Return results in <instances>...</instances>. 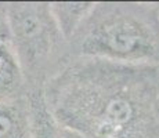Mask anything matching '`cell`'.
Masks as SVG:
<instances>
[{
    "mask_svg": "<svg viewBox=\"0 0 159 138\" xmlns=\"http://www.w3.org/2000/svg\"><path fill=\"white\" fill-rule=\"evenodd\" d=\"M157 48L158 38L151 25L123 10L97 20L82 42L83 53L116 61L148 60Z\"/></svg>",
    "mask_w": 159,
    "mask_h": 138,
    "instance_id": "3",
    "label": "cell"
},
{
    "mask_svg": "<svg viewBox=\"0 0 159 138\" xmlns=\"http://www.w3.org/2000/svg\"><path fill=\"white\" fill-rule=\"evenodd\" d=\"M0 40H10V30L2 8H0Z\"/></svg>",
    "mask_w": 159,
    "mask_h": 138,
    "instance_id": "8",
    "label": "cell"
},
{
    "mask_svg": "<svg viewBox=\"0 0 159 138\" xmlns=\"http://www.w3.org/2000/svg\"><path fill=\"white\" fill-rule=\"evenodd\" d=\"M25 96L0 100V138H30Z\"/></svg>",
    "mask_w": 159,
    "mask_h": 138,
    "instance_id": "6",
    "label": "cell"
},
{
    "mask_svg": "<svg viewBox=\"0 0 159 138\" xmlns=\"http://www.w3.org/2000/svg\"><path fill=\"white\" fill-rule=\"evenodd\" d=\"M43 94L58 123L87 138H147L148 105L131 84L84 75L58 79Z\"/></svg>",
    "mask_w": 159,
    "mask_h": 138,
    "instance_id": "1",
    "label": "cell"
},
{
    "mask_svg": "<svg viewBox=\"0 0 159 138\" xmlns=\"http://www.w3.org/2000/svg\"><path fill=\"white\" fill-rule=\"evenodd\" d=\"M26 80L10 40H0V100L24 97Z\"/></svg>",
    "mask_w": 159,
    "mask_h": 138,
    "instance_id": "5",
    "label": "cell"
},
{
    "mask_svg": "<svg viewBox=\"0 0 159 138\" xmlns=\"http://www.w3.org/2000/svg\"><path fill=\"white\" fill-rule=\"evenodd\" d=\"M10 30V42L21 62L25 80L38 78L57 43L58 30L50 4L0 3Z\"/></svg>",
    "mask_w": 159,
    "mask_h": 138,
    "instance_id": "2",
    "label": "cell"
},
{
    "mask_svg": "<svg viewBox=\"0 0 159 138\" xmlns=\"http://www.w3.org/2000/svg\"><path fill=\"white\" fill-rule=\"evenodd\" d=\"M30 138H69L66 127L60 124L50 112L43 90L32 87L26 90Z\"/></svg>",
    "mask_w": 159,
    "mask_h": 138,
    "instance_id": "4",
    "label": "cell"
},
{
    "mask_svg": "<svg viewBox=\"0 0 159 138\" xmlns=\"http://www.w3.org/2000/svg\"><path fill=\"white\" fill-rule=\"evenodd\" d=\"M96 7L94 3H53L50 4L51 14L60 33L69 38L86 15Z\"/></svg>",
    "mask_w": 159,
    "mask_h": 138,
    "instance_id": "7",
    "label": "cell"
}]
</instances>
